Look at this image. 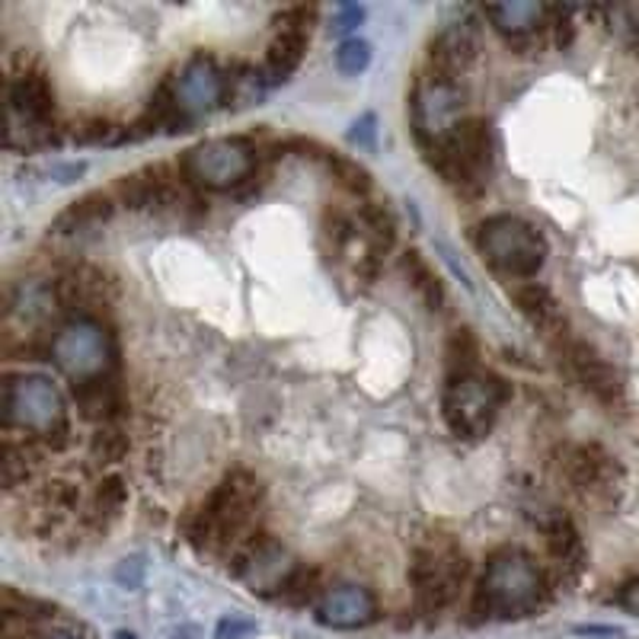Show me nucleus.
Segmentation results:
<instances>
[{
	"label": "nucleus",
	"mask_w": 639,
	"mask_h": 639,
	"mask_svg": "<svg viewBox=\"0 0 639 639\" xmlns=\"http://www.w3.org/2000/svg\"><path fill=\"white\" fill-rule=\"evenodd\" d=\"M541 601H544V573L528 553L505 547L489 556L473 601L480 617L496 620L528 617L541 608Z\"/></svg>",
	"instance_id": "obj_1"
},
{
	"label": "nucleus",
	"mask_w": 639,
	"mask_h": 639,
	"mask_svg": "<svg viewBox=\"0 0 639 639\" xmlns=\"http://www.w3.org/2000/svg\"><path fill=\"white\" fill-rule=\"evenodd\" d=\"M259 502L263 487L253 473L237 470L224 477V483L214 489L192 521V541L205 550H227L241 544L259 515Z\"/></svg>",
	"instance_id": "obj_2"
},
{
	"label": "nucleus",
	"mask_w": 639,
	"mask_h": 639,
	"mask_svg": "<svg viewBox=\"0 0 639 639\" xmlns=\"http://www.w3.org/2000/svg\"><path fill=\"white\" fill-rule=\"evenodd\" d=\"M0 409L7 428H20L30 438L64 445L67 438V403L62 391L39 374H10L3 381Z\"/></svg>",
	"instance_id": "obj_3"
},
{
	"label": "nucleus",
	"mask_w": 639,
	"mask_h": 639,
	"mask_svg": "<svg viewBox=\"0 0 639 639\" xmlns=\"http://www.w3.org/2000/svg\"><path fill=\"white\" fill-rule=\"evenodd\" d=\"M509 400V384L489 371H460L448 374L441 413L457 438H483L496 426L499 409Z\"/></svg>",
	"instance_id": "obj_4"
},
{
	"label": "nucleus",
	"mask_w": 639,
	"mask_h": 639,
	"mask_svg": "<svg viewBox=\"0 0 639 639\" xmlns=\"http://www.w3.org/2000/svg\"><path fill=\"white\" fill-rule=\"evenodd\" d=\"M52 362L74 387L93 381H106L116 368V342L113 333L96 317H74L52 339Z\"/></svg>",
	"instance_id": "obj_5"
},
{
	"label": "nucleus",
	"mask_w": 639,
	"mask_h": 639,
	"mask_svg": "<svg viewBox=\"0 0 639 639\" xmlns=\"http://www.w3.org/2000/svg\"><path fill=\"white\" fill-rule=\"evenodd\" d=\"M477 249L496 273L509 278H531L547 259V241L521 217L496 214L477 227Z\"/></svg>",
	"instance_id": "obj_6"
},
{
	"label": "nucleus",
	"mask_w": 639,
	"mask_h": 639,
	"mask_svg": "<svg viewBox=\"0 0 639 639\" xmlns=\"http://www.w3.org/2000/svg\"><path fill=\"white\" fill-rule=\"evenodd\" d=\"M256 170V151L246 138H209L183 153V177L209 192H231Z\"/></svg>",
	"instance_id": "obj_7"
},
{
	"label": "nucleus",
	"mask_w": 639,
	"mask_h": 639,
	"mask_svg": "<svg viewBox=\"0 0 639 639\" xmlns=\"http://www.w3.org/2000/svg\"><path fill=\"white\" fill-rule=\"evenodd\" d=\"M435 163V170L455 185L460 195H480L483 185L489 183V170H492V135L489 125L480 119H467L448 138V145L441 151L428 157Z\"/></svg>",
	"instance_id": "obj_8"
},
{
	"label": "nucleus",
	"mask_w": 639,
	"mask_h": 639,
	"mask_svg": "<svg viewBox=\"0 0 639 639\" xmlns=\"http://www.w3.org/2000/svg\"><path fill=\"white\" fill-rule=\"evenodd\" d=\"M464 119V93L457 87V81L441 77V74H428L416 84L413 93V128H416V141L423 145V151L432 157L448 145V138L455 135Z\"/></svg>",
	"instance_id": "obj_9"
},
{
	"label": "nucleus",
	"mask_w": 639,
	"mask_h": 639,
	"mask_svg": "<svg viewBox=\"0 0 639 639\" xmlns=\"http://www.w3.org/2000/svg\"><path fill=\"white\" fill-rule=\"evenodd\" d=\"M464 576H467L464 556L448 541L432 537L426 547H419L416 563H413V585H416L419 608L428 614L448 608L464 585Z\"/></svg>",
	"instance_id": "obj_10"
},
{
	"label": "nucleus",
	"mask_w": 639,
	"mask_h": 639,
	"mask_svg": "<svg viewBox=\"0 0 639 639\" xmlns=\"http://www.w3.org/2000/svg\"><path fill=\"white\" fill-rule=\"evenodd\" d=\"M163 90L170 96L173 109L189 123L192 116L214 113V109L231 96V81H227V74L217 67L214 58L195 55L192 62H185L183 67H180V74L173 77V84H167Z\"/></svg>",
	"instance_id": "obj_11"
},
{
	"label": "nucleus",
	"mask_w": 639,
	"mask_h": 639,
	"mask_svg": "<svg viewBox=\"0 0 639 639\" xmlns=\"http://www.w3.org/2000/svg\"><path fill=\"white\" fill-rule=\"evenodd\" d=\"M7 106H10V141H17V135L30 131V145H35L49 125H52V113H55V93L49 87V81L39 71H23L17 77H10L7 87Z\"/></svg>",
	"instance_id": "obj_12"
},
{
	"label": "nucleus",
	"mask_w": 639,
	"mask_h": 639,
	"mask_svg": "<svg viewBox=\"0 0 639 639\" xmlns=\"http://www.w3.org/2000/svg\"><path fill=\"white\" fill-rule=\"evenodd\" d=\"M566 480L595 502H610L624 487V470L617 457L598 445H578L566 455Z\"/></svg>",
	"instance_id": "obj_13"
},
{
	"label": "nucleus",
	"mask_w": 639,
	"mask_h": 639,
	"mask_svg": "<svg viewBox=\"0 0 639 639\" xmlns=\"http://www.w3.org/2000/svg\"><path fill=\"white\" fill-rule=\"evenodd\" d=\"M317 620L333 630H362L377 620V601L365 585H333L317 601Z\"/></svg>",
	"instance_id": "obj_14"
},
{
	"label": "nucleus",
	"mask_w": 639,
	"mask_h": 639,
	"mask_svg": "<svg viewBox=\"0 0 639 639\" xmlns=\"http://www.w3.org/2000/svg\"><path fill=\"white\" fill-rule=\"evenodd\" d=\"M307 20H310V13H305V10H295V13H288V17L281 20L273 45H269V52H266L263 71H259V77H263L266 87L285 84V81L298 71V64H301L307 52V35H310Z\"/></svg>",
	"instance_id": "obj_15"
},
{
	"label": "nucleus",
	"mask_w": 639,
	"mask_h": 639,
	"mask_svg": "<svg viewBox=\"0 0 639 639\" xmlns=\"http://www.w3.org/2000/svg\"><path fill=\"white\" fill-rule=\"evenodd\" d=\"M560 352L566 355V362H569L573 374L582 381L585 391H592V394L598 396L601 403H608V406H617V403H620L624 384H620L617 371L610 368V362L598 352V349H592L588 342L569 339Z\"/></svg>",
	"instance_id": "obj_16"
},
{
	"label": "nucleus",
	"mask_w": 639,
	"mask_h": 639,
	"mask_svg": "<svg viewBox=\"0 0 639 639\" xmlns=\"http://www.w3.org/2000/svg\"><path fill=\"white\" fill-rule=\"evenodd\" d=\"M58 301H62V295L52 285H45L39 278L20 281L7 295V330H13L20 323L26 333H32L35 327H42L55 313Z\"/></svg>",
	"instance_id": "obj_17"
},
{
	"label": "nucleus",
	"mask_w": 639,
	"mask_h": 639,
	"mask_svg": "<svg viewBox=\"0 0 639 639\" xmlns=\"http://www.w3.org/2000/svg\"><path fill=\"white\" fill-rule=\"evenodd\" d=\"M512 301H515L518 310L531 320V327H537V330L547 336V339H553L560 349L573 339L563 310H560L556 298L550 295L544 285H537V281L515 285V288H512Z\"/></svg>",
	"instance_id": "obj_18"
},
{
	"label": "nucleus",
	"mask_w": 639,
	"mask_h": 639,
	"mask_svg": "<svg viewBox=\"0 0 639 639\" xmlns=\"http://www.w3.org/2000/svg\"><path fill=\"white\" fill-rule=\"evenodd\" d=\"M241 573H244L246 582L253 585V592H269V588H281V585L291 582L295 563H291V556L278 547V544L263 541V544H253V547L246 550Z\"/></svg>",
	"instance_id": "obj_19"
},
{
	"label": "nucleus",
	"mask_w": 639,
	"mask_h": 639,
	"mask_svg": "<svg viewBox=\"0 0 639 639\" xmlns=\"http://www.w3.org/2000/svg\"><path fill=\"white\" fill-rule=\"evenodd\" d=\"M77 492L71 489V483H62V480H55V483H45V487L39 489V492H32V499L26 502V518H30V524L35 531H55L62 521L77 512Z\"/></svg>",
	"instance_id": "obj_20"
},
{
	"label": "nucleus",
	"mask_w": 639,
	"mask_h": 639,
	"mask_svg": "<svg viewBox=\"0 0 639 639\" xmlns=\"http://www.w3.org/2000/svg\"><path fill=\"white\" fill-rule=\"evenodd\" d=\"M119 195L128 209H163L177 202V185L163 173V167H148L141 173L125 177Z\"/></svg>",
	"instance_id": "obj_21"
},
{
	"label": "nucleus",
	"mask_w": 639,
	"mask_h": 639,
	"mask_svg": "<svg viewBox=\"0 0 639 639\" xmlns=\"http://www.w3.org/2000/svg\"><path fill=\"white\" fill-rule=\"evenodd\" d=\"M487 20L502 32V35H531V32L547 26L550 7L537 3V0H509V3H489Z\"/></svg>",
	"instance_id": "obj_22"
},
{
	"label": "nucleus",
	"mask_w": 639,
	"mask_h": 639,
	"mask_svg": "<svg viewBox=\"0 0 639 639\" xmlns=\"http://www.w3.org/2000/svg\"><path fill=\"white\" fill-rule=\"evenodd\" d=\"M473 55H477V42H473L470 30L467 26H451L432 42V52H428L432 74H441V77L455 81L457 71H464L467 64L473 62Z\"/></svg>",
	"instance_id": "obj_23"
},
{
	"label": "nucleus",
	"mask_w": 639,
	"mask_h": 639,
	"mask_svg": "<svg viewBox=\"0 0 639 639\" xmlns=\"http://www.w3.org/2000/svg\"><path fill=\"white\" fill-rule=\"evenodd\" d=\"M77 391V406L87 419H113L123 406L119 400V387L106 377V381H93V384H84V387H74Z\"/></svg>",
	"instance_id": "obj_24"
},
{
	"label": "nucleus",
	"mask_w": 639,
	"mask_h": 639,
	"mask_svg": "<svg viewBox=\"0 0 639 639\" xmlns=\"http://www.w3.org/2000/svg\"><path fill=\"white\" fill-rule=\"evenodd\" d=\"M544 534H547V547L553 553V560L566 569L573 566L578 569L582 566V537L578 531L573 528V521L563 515H553L550 524H544Z\"/></svg>",
	"instance_id": "obj_25"
},
{
	"label": "nucleus",
	"mask_w": 639,
	"mask_h": 639,
	"mask_svg": "<svg viewBox=\"0 0 639 639\" xmlns=\"http://www.w3.org/2000/svg\"><path fill=\"white\" fill-rule=\"evenodd\" d=\"M403 269H406V275H409V281H413V288H416V295L426 301L432 310H438L441 307V301H445V291H441V285H438V278H435V273L428 269V263L423 259V253H406L403 256Z\"/></svg>",
	"instance_id": "obj_26"
},
{
	"label": "nucleus",
	"mask_w": 639,
	"mask_h": 639,
	"mask_svg": "<svg viewBox=\"0 0 639 639\" xmlns=\"http://www.w3.org/2000/svg\"><path fill=\"white\" fill-rule=\"evenodd\" d=\"M109 214H113V202L106 195H87L58 217V231H84L96 221H106Z\"/></svg>",
	"instance_id": "obj_27"
},
{
	"label": "nucleus",
	"mask_w": 639,
	"mask_h": 639,
	"mask_svg": "<svg viewBox=\"0 0 639 639\" xmlns=\"http://www.w3.org/2000/svg\"><path fill=\"white\" fill-rule=\"evenodd\" d=\"M32 467H35V455L30 451V445H26V441L17 445L13 438H7V445H3V483H7V487L26 483Z\"/></svg>",
	"instance_id": "obj_28"
},
{
	"label": "nucleus",
	"mask_w": 639,
	"mask_h": 639,
	"mask_svg": "<svg viewBox=\"0 0 639 639\" xmlns=\"http://www.w3.org/2000/svg\"><path fill=\"white\" fill-rule=\"evenodd\" d=\"M477 368V342L470 330H455L448 339V371L460 374V371H473Z\"/></svg>",
	"instance_id": "obj_29"
},
{
	"label": "nucleus",
	"mask_w": 639,
	"mask_h": 639,
	"mask_svg": "<svg viewBox=\"0 0 639 639\" xmlns=\"http://www.w3.org/2000/svg\"><path fill=\"white\" fill-rule=\"evenodd\" d=\"M371 64V45L365 39H345L336 52V67L349 77H359Z\"/></svg>",
	"instance_id": "obj_30"
},
{
	"label": "nucleus",
	"mask_w": 639,
	"mask_h": 639,
	"mask_svg": "<svg viewBox=\"0 0 639 639\" xmlns=\"http://www.w3.org/2000/svg\"><path fill=\"white\" fill-rule=\"evenodd\" d=\"M125 505V487L119 477H109L103 480L96 489V502H93V515L96 518H116Z\"/></svg>",
	"instance_id": "obj_31"
},
{
	"label": "nucleus",
	"mask_w": 639,
	"mask_h": 639,
	"mask_svg": "<svg viewBox=\"0 0 639 639\" xmlns=\"http://www.w3.org/2000/svg\"><path fill=\"white\" fill-rule=\"evenodd\" d=\"M610 30L620 39H627L633 49H639V3H627V7H608Z\"/></svg>",
	"instance_id": "obj_32"
},
{
	"label": "nucleus",
	"mask_w": 639,
	"mask_h": 639,
	"mask_svg": "<svg viewBox=\"0 0 639 639\" xmlns=\"http://www.w3.org/2000/svg\"><path fill=\"white\" fill-rule=\"evenodd\" d=\"M249 633H256V624L244 620V617H224L214 630V639H246Z\"/></svg>",
	"instance_id": "obj_33"
},
{
	"label": "nucleus",
	"mask_w": 639,
	"mask_h": 639,
	"mask_svg": "<svg viewBox=\"0 0 639 639\" xmlns=\"http://www.w3.org/2000/svg\"><path fill=\"white\" fill-rule=\"evenodd\" d=\"M93 451H96V455H103L106 460H116V457L125 451L123 435H119L116 428H106V432H99V435H96V441H93Z\"/></svg>",
	"instance_id": "obj_34"
},
{
	"label": "nucleus",
	"mask_w": 639,
	"mask_h": 639,
	"mask_svg": "<svg viewBox=\"0 0 639 639\" xmlns=\"http://www.w3.org/2000/svg\"><path fill=\"white\" fill-rule=\"evenodd\" d=\"M362 17H365V10H362V7H342V10L336 13L333 30L336 32L352 30V26H359V23H362Z\"/></svg>",
	"instance_id": "obj_35"
},
{
	"label": "nucleus",
	"mask_w": 639,
	"mask_h": 639,
	"mask_svg": "<svg viewBox=\"0 0 639 639\" xmlns=\"http://www.w3.org/2000/svg\"><path fill=\"white\" fill-rule=\"evenodd\" d=\"M617 605H620L624 610H630V614H639V578H630V582L620 588Z\"/></svg>",
	"instance_id": "obj_36"
},
{
	"label": "nucleus",
	"mask_w": 639,
	"mask_h": 639,
	"mask_svg": "<svg viewBox=\"0 0 639 639\" xmlns=\"http://www.w3.org/2000/svg\"><path fill=\"white\" fill-rule=\"evenodd\" d=\"M35 639H84L77 630H71V627H49V630H42Z\"/></svg>",
	"instance_id": "obj_37"
},
{
	"label": "nucleus",
	"mask_w": 639,
	"mask_h": 639,
	"mask_svg": "<svg viewBox=\"0 0 639 639\" xmlns=\"http://www.w3.org/2000/svg\"><path fill=\"white\" fill-rule=\"evenodd\" d=\"M116 639H135V633H116Z\"/></svg>",
	"instance_id": "obj_38"
}]
</instances>
